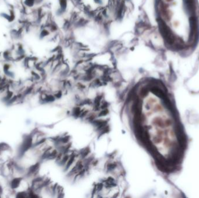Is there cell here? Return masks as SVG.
Listing matches in <instances>:
<instances>
[{
  "mask_svg": "<svg viewBox=\"0 0 199 198\" xmlns=\"http://www.w3.org/2000/svg\"><path fill=\"white\" fill-rule=\"evenodd\" d=\"M76 157H77L76 156V155L74 154V153H72V154L70 155L69 159L68 161H67L66 164H65V170H68V169L70 168V166H72V164H73V163L74 162V161H75Z\"/></svg>",
  "mask_w": 199,
  "mask_h": 198,
  "instance_id": "cell-2",
  "label": "cell"
},
{
  "mask_svg": "<svg viewBox=\"0 0 199 198\" xmlns=\"http://www.w3.org/2000/svg\"><path fill=\"white\" fill-rule=\"evenodd\" d=\"M96 119V116H95V115L94 114H91V115H89V116L87 117L86 118V120L88 121L89 122H92L93 120H94L95 119Z\"/></svg>",
  "mask_w": 199,
  "mask_h": 198,
  "instance_id": "cell-8",
  "label": "cell"
},
{
  "mask_svg": "<svg viewBox=\"0 0 199 198\" xmlns=\"http://www.w3.org/2000/svg\"><path fill=\"white\" fill-rule=\"evenodd\" d=\"M109 113V110L108 109H102V110H101V111H100L99 113L98 114V117H104V116H106L107 115H108Z\"/></svg>",
  "mask_w": 199,
  "mask_h": 198,
  "instance_id": "cell-7",
  "label": "cell"
},
{
  "mask_svg": "<svg viewBox=\"0 0 199 198\" xmlns=\"http://www.w3.org/2000/svg\"><path fill=\"white\" fill-rule=\"evenodd\" d=\"M117 167H118L117 163H115V162L114 163L111 162V163H108V164H107V166H106V168H107V172H112V171H114Z\"/></svg>",
  "mask_w": 199,
  "mask_h": 198,
  "instance_id": "cell-3",
  "label": "cell"
},
{
  "mask_svg": "<svg viewBox=\"0 0 199 198\" xmlns=\"http://www.w3.org/2000/svg\"><path fill=\"white\" fill-rule=\"evenodd\" d=\"M155 116L153 119L154 134L146 147L157 168L171 175L181 170L188 148V136L181 120L175 100L167 87L160 80L148 82Z\"/></svg>",
  "mask_w": 199,
  "mask_h": 198,
  "instance_id": "cell-1",
  "label": "cell"
},
{
  "mask_svg": "<svg viewBox=\"0 0 199 198\" xmlns=\"http://www.w3.org/2000/svg\"><path fill=\"white\" fill-rule=\"evenodd\" d=\"M54 95L55 96V98L59 99V98H60L62 97V91H57V93H55Z\"/></svg>",
  "mask_w": 199,
  "mask_h": 198,
  "instance_id": "cell-9",
  "label": "cell"
},
{
  "mask_svg": "<svg viewBox=\"0 0 199 198\" xmlns=\"http://www.w3.org/2000/svg\"><path fill=\"white\" fill-rule=\"evenodd\" d=\"M82 109H80V106L75 107L73 108V111H72V115L75 118H79L80 114L82 113Z\"/></svg>",
  "mask_w": 199,
  "mask_h": 198,
  "instance_id": "cell-5",
  "label": "cell"
},
{
  "mask_svg": "<svg viewBox=\"0 0 199 198\" xmlns=\"http://www.w3.org/2000/svg\"><path fill=\"white\" fill-rule=\"evenodd\" d=\"M69 157H70V155L65 154L64 156H63L62 159H61V160L58 162V164L61 165V166H64V165L65 166L67 161H68L69 159Z\"/></svg>",
  "mask_w": 199,
  "mask_h": 198,
  "instance_id": "cell-6",
  "label": "cell"
},
{
  "mask_svg": "<svg viewBox=\"0 0 199 198\" xmlns=\"http://www.w3.org/2000/svg\"><path fill=\"white\" fill-rule=\"evenodd\" d=\"M90 152V149L89 147L86 148H84L83 149H82L81 152H80V156H81L82 158L84 159L86 158V157L88 155H89Z\"/></svg>",
  "mask_w": 199,
  "mask_h": 198,
  "instance_id": "cell-4",
  "label": "cell"
}]
</instances>
